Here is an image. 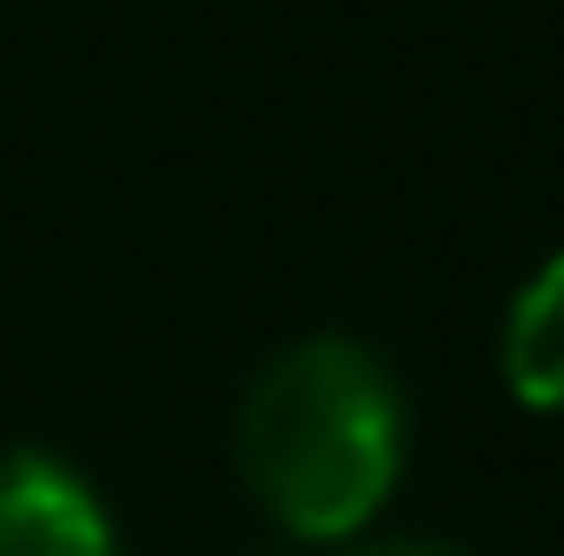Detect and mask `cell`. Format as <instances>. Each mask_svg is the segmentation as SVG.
<instances>
[{
  "label": "cell",
  "mask_w": 564,
  "mask_h": 556,
  "mask_svg": "<svg viewBox=\"0 0 564 556\" xmlns=\"http://www.w3.org/2000/svg\"><path fill=\"white\" fill-rule=\"evenodd\" d=\"M404 472L397 373L351 336H313L245 404V480L297 542H351Z\"/></svg>",
  "instance_id": "cell-1"
},
{
  "label": "cell",
  "mask_w": 564,
  "mask_h": 556,
  "mask_svg": "<svg viewBox=\"0 0 564 556\" xmlns=\"http://www.w3.org/2000/svg\"><path fill=\"white\" fill-rule=\"evenodd\" d=\"M0 556H115V519L77 465L0 450Z\"/></svg>",
  "instance_id": "cell-2"
},
{
  "label": "cell",
  "mask_w": 564,
  "mask_h": 556,
  "mask_svg": "<svg viewBox=\"0 0 564 556\" xmlns=\"http://www.w3.org/2000/svg\"><path fill=\"white\" fill-rule=\"evenodd\" d=\"M503 381L519 404L564 412V252H550L519 282V297L503 313Z\"/></svg>",
  "instance_id": "cell-3"
},
{
  "label": "cell",
  "mask_w": 564,
  "mask_h": 556,
  "mask_svg": "<svg viewBox=\"0 0 564 556\" xmlns=\"http://www.w3.org/2000/svg\"><path fill=\"white\" fill-rule=\"evenodd\" d=\"M351 556H473V549H458V542H367Z\"/></svg>",
  "instance_id": "cell-4"
}]
</instances>
